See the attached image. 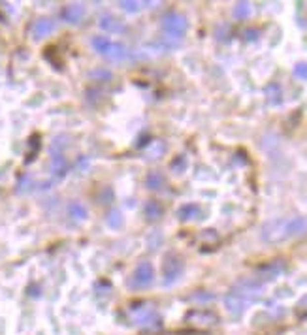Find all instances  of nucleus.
Instances as JSON below:
<instances>
[{"instance_id":"f257e3e1","label":"nucleus","mask_w":307,"mask_h":335,"mask_svg":"<svg viewBox=\"0 0 307 335\" xmlns=\"http://www.w3.org/2000/svg\"><path fill=\"white\" fill-rule=\"evenodd\" d=\"M160 27H162V30H164L168 36L183 40V36H185V32H187L188 29V21L185 15H181L177 11H170V13H166V15L162 17Z\"/></svg>"},{"instance_id":"f03ea898","label":"nucleus","mask_w":307,"mask_h":335,"mask_svg":"<svg viewBox=\"0 0 307 335\" xmlns=\"http://www.w3.org/2000/svg\"><path fill=\"white\" fill-rule=\"evenodd\" d=\"M153 281H155V269L151 266V262H141L132 271L129 286L134 290H143V288H149L153 285Z\"/></svg>"},{"instance_id":"7ed1b4c3","label":"nucleus","mask_w":307,"mask_h":335,"mask_svg":"<svg viewBox=\"0 0 307 335\" xmlns=\"http://www.w3.org/2000/svg\"><path fill=\"white\" fill-rule=\"evenodd\" d=\"M183 269L185 264L183 260L175 254H168L164 258V264H162V277H164V285H174L175 281H179V277L183 275Z\"/></svg>"},{"instance_id":"20e7f679","label":"nucleus","mask_w":307,"mask_h":335,"mask_svg":"<svg viewBox=\"0 0 307 335\" xmlns=\"http://www.w3.org/2000/svg\"><path fill=\"white\" fill-rule=\"evenodd\" d=\"M262 239L267 243H277L287 239V220L285 218H279V220H271L264 224L262 228Z\"/></svg>"},{"instance_id":"39448f33","label":"nucleus","mask_w":307,"mask_h":335,"mask_svg":"<svg viewBox=\"0 0 307 335\" xmlns=\"http://www.w3.org/2000/svg\"><path fill=\"white\" fill-rule=\"evenodd\" d=\"M187 320L190 324L200 326V328H209V326H215L219 322V316L209 311V309H196V311H190L187 315Z\"/></svg>"},{"instance_id":"423d86ee","label":"nucleus","mask_w":307,"mask_h":335,"mask_svg":"<svg viewBox=\"0 0 307 335\" xmlns=\"http://www.w3.org/2000/svg\"><path fill=\"white\" fill-rule=\"evenodd\" d=\"M249 303H251V301H249L247 297L241 296L238 290H234V288H232L226 296H224V305H226V309L232 313V315H239V313H243V311L247 309Z\"/></svg>"},{"instance_id":"0eeeda50","label":"nucleus","mask_w":307,"mask_h":335,"mask_svg":"<svg viewBox=\"0 0 307 335\" xmlns=\"http://www.w3.org/2000/svg\"><path fill=\"white\" fill-rule=\"evenodd\" d=\"M98 27L102 30L109 32V34H123V32L127 30L125 21H121L119 17H115V15H111V13H104V15L100 17Z\"/></svg>"},{"instance_id":"6e6552de","label":"nucleus","mask_w":307,"mask_h":335,"mask_svg":"<svg viewBox=\"0 0 307 335\" xmlns=\"http://www.w3.org/2000/svg\"><path fill=\"white\" fill-rule=\"evenodd\" d=\"M285 269V264H283V260H275V262H269L266 266H262L258 269L257 273V279L260 283H264V281H271V279H275V277L281 273Z\"/></svg>"},{"instance_id":"1a4fd4ad","label":"nucleus","mask_w":307,"mask_h":335,"mask_svg":"<svg viewBox=\"0 0 307 335\" xmlns=\"http://www.w3.org/2000/svg\"><path fill=\"white\" fill-rule=\"evenodd\" d=\"M85 17V6L83 4H70L62 10V19L72 25H80Z\"/></svg>"},{"instance_id":"9d476101","label":"nucleus","mask_w":307,"mask_h":335,"mask_svg":"<svg viewBox=\"0 0 307 335\" xmlns=\"http://www.w3.org/2000/svg\"><path fill=\"white\" fill-rule=\"evenodd\" d=\"M53 30H55V23L51 19H38L32 25V38L34 40L45 38V36H49Z\"/></svg>"},{"instance_id":"9b49d317","label":"nucleus","mask_w":307,"mask_h":335,"mask_svg":"<svg viewBox=\"0 0 307 335\" xmlns=\"http://www.w3.org/2000/svg\"><path fill=\"white\" fill-rule=\"evenodd\" d=\"M307 234V218L304 217H294L287 220V237L294 236H304Z\"/></svg>"},{"instance_id":"f8f14e48","label":"nucleus","mask_w":307,"mask_h":335,"mask_svg":"<svg viewBox=\"0 0 307 335\" xmlns=\"http://www.w3.org/2000/svg\"><path fill=\"white\" fill-rule=\"evenodd\" d=\"M177 217L179 220H196V218L202 217V209H200L198 204H185L177 209Z\"/></svg>"},{"instance_id":"ddd939ff","label":"nucleus","mask_w":307,"mask_h":335,"mask_svg":"<svg viewBox=\"0 0 307 335\" xmlns=\"http://www.w3.org/2000/svg\"><path fill=\"white\" fill-rule=\"evenodd\" d=\"M51 171H53V175L57 179H62L66 175V171H68V162H66V158L62 157L60 153H55V155L51 157Z\"/></svg>"},{"instance_id":"4468645a","label":"nucleus","mask_w":307,"mask_h":335,"mask_svg":"<svg viewBox=\"0 0 307 335\" xmlns=\"http://www.w3.org/2000/svg\"><path fill=\"white\" fill-rule=\"evenodd\" d=\"M264 92H266V98L271 106H279V104L283 102V89H281L279 83H269V85H266Z\"/></svg>"},{"instance_id":"2eb2a0df","label":"nucleus","mask_w":307,"mask_h":335,"mask_svg":"<svg viewBox=\"0 0 307 335\" xmlns=\"http://www.w3.org/2000/svg\"><path fill=\"white\" fill-rule=\"evenodd\" d=\"M90 43H92L94 51L100 53V55H104V57H108L109 51H111V45H113V42L108 36H94V38L90 40Z\"/></svg>"},{"instance_id":"dca6fc26","label":"nucleus","mask_w":307,"mask_h":335,"mask_svg":"<svg viewBox=\"0 0 307 335\" xmlns=\"http://www.w3.org/2000/svg\"><path fill=\"white\" fill-rule=\"evenodd\" d=\"M143 213H145V217H147L149 220H159V218L164 215V209H162V206H160L157 200H151V202H147L145 207H143Z\"/></svg>"},{"instance_id":"f3484780","label":"nucleus","mask_w":307,"mask_h":335,"mask_svg":"<svg viewBox=\"0 0 307 335\" xmlns=\"http://www.w3.org/2000/svg\"><path fill=\"white\" fill-rule=\"evenodd\" d=\"M68 215L74 218V220H85V218H87V207L83 206L81 202H70Z\"/></svg>"},{"instance_id":"a211bd4d","label":"nucleus","mask_w":307,"mask_h":335,"mask_svg":"<svg viewBox=\"0 0 307 335\" xmlns=\"http://www.w3.org/2000/svg\"><path fill=\"white\" fill-rule=\"evenodd\" d=\"M145 185H147L149 190H160L164 187V175L160 171H151L145 177Z\"/></svg>"},{"instance_id":"6ab92c4d","label":"nucleus","mask_w":307,"mask_h":335,"mask_svg":"<svg viewBox=\"0 0 307 335\" xmlns=\"http://www.w3.org/2000/svg\"><path fill=\"white\" fill-rule=\"evenodd\" d=\"M129 57V49L123 45V43H113L111 45V51H109L108 59L109 60H123Z\"/></svg>"},{"instance_id":"aec40b11","label":"nucleus","mask_w":307,"mask_h":335,"mask_svg":"<svg viewBox=\"0 0 307 335\" xmlns=\"http://www.w3.org/2000/svg\"><path fill=\"white\" fill-rule=\"evenodd\" d=\"M106 222H108V226L111 228V230H119V228H123V224H125V218L121 215V211H109Z\"/></svg>"},{"instance_id":"412c9836","label":"nucleus","mask_w":307,"mask_h":335,"mask_svg":"<svg viewBox=\"0 0 307 335\" xmlns=\"http://www.w3.org/2000/svg\"><path fill=\"white\" fill-rule=\"evenodd\" d=\"M251 11H253V8H251L249 2H238L236 8H234V17L236 19H247L251 15Z\"/></svg>"},{"instance_id":"4be33fe9","label":"nucleus","mask_w":307,"mask_h":335,"mask_svg":"<svg viewBox=\"0 0 307 335\" xmlns=\"http://www.w3.org/2000/svg\"><path fill=\"white\" fill-rule=\"evenodd\" d=\"M119 6L125 11H129V13H136V11H139L141 8H143V6H145V2H136V0H123V2H119Z\"/></svg>"},{"instance_id":"5701e85b","label":"nucleus","mask_w":307,"mask_h":335,"mask_svg":"<svg viewBox=\"0 0 307 335\" xmlns=\"http://www.w3.org/2000/svg\"><path fill=\"white\" fill-rule=\"evenodd\" d=\"M164 153H166V143L164 141H155L151 145V151H149V158H159Z\"/></svg>"},{"instance_id":"b1692460","label":"nucleus","mask_w":307,"mask_h":335,"mask_svg":"<svg viewBox=\"0 0 307 335\" xmlns=\"http://www.w3.org/2000/svg\"><path fill=\"white\" fill-rule=\"evenodd\" d=\"M172 169H175L177 173L185 171V169H187V157H183V155L175 157V160L172 162Z\"/></svg>"},{"instance_id":"393cba45","label":"nucleus","mask_w":307,"mask_h":335,"mask_svg":"<svg viewBox=\"0 0 307 335\" xmlns=\"http://www.w3.org/2000/svg\"><path fill=\"white\" fill-rule=\"evenodd\" d=\"M294 76L302 81H307V62H298L294 66Z\"/></svg>"},{"instance_id":"a878e982","label":"nucleus","mask_w":307,"mask_h":335,"mask_svg":"<svg viewBox=\"0 0 307 335\" xmlns=\"http://www.w3.org/2000/svg\"><path fill=\"white\" fill-rule=\"evenodd\" d=\"M298 315H307V296H304L298 303Z\"/></svg>"},{"instance_id":"bb28decb","label":"nucleus","mask_w":307,"mask_h":335,"mask_svg":"<svg viewBox=\"0 0 307 335\" xmlns=\"http://www.w3.org/2000/svg\"><path fill=\"white\" fill-rule=\"evenodd\" d=\"M258 38V30H245V40H257Z\"/></svg>"}]
</instances>
